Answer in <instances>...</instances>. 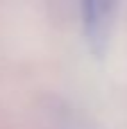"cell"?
Listing matches in <instances>:
<instances>
[{
    "instance_id": "obj_1",
    "label": "cell",
    "mask_w": 127,
    "mask_h": 129,
    "mask_svg": "<svg viewBox=\"0 0 127 129\" xmlns=\"http://www.w3.org/2000/svg\"><path fill=\"white\" fill-rule=\"evenodd\" d=\"M114 2H100V0H86L82 5V18L86 25V34L93 43L100 45V41L107 39V29L111 23Z\"/></svg>"
}]
</instances>
